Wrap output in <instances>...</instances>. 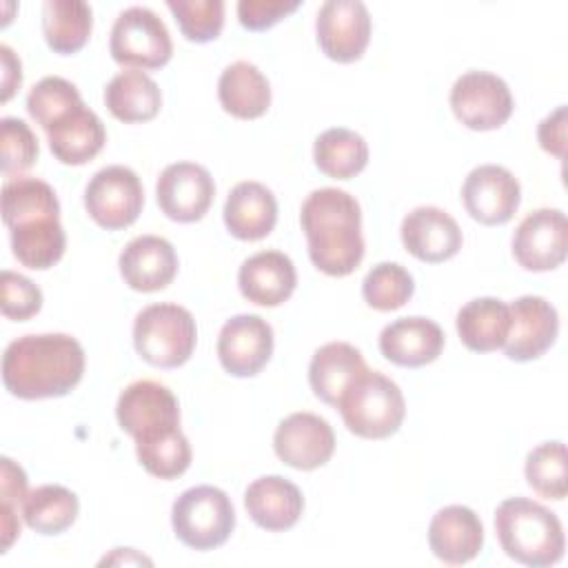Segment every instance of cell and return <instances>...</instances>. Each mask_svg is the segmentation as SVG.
Returning a JSON list of instances; mask_svg holds the SVG:
<instances>
[{"label":"cell","mask_w":568,"mask_h":568,"mask_svg":"<svg viewBox=\"0 0 568 568\" xmlns=\"http://www.w3.org/2000/svg\"><path fill=\"white\" fill-rule=\"evenodd\" d=\"M0 140H2V175L11 180L20 178L22 171L31 169L38 160L40 146L31 126L20 118L0 120Z\"/></svg>","instance_id":"obj_40"},{"label":"cell","mask_w":568,"mask_h":568,"mask_svg":"<svg viewBox=\"0 0 568 568\" xmlns=\"http://www.w3.org/2000/svg\"><path fill=\"white\" fill-rule=\"evenodd\" d=\"M138 462L160 479H175L191 466V444L180 426L133 439Z\"/></svg>","instance_id":"obj_35"},{"label":"cell","mask_w":568,"mask_h":568,"mask_svg":"<svg viewBox=\"0 0 568 568\" xmlns=\"http://www.w3.org/2000/svg\"><path fill=\"white\" fill-rule=\"evenodd\" d=\"M501 550L530 568H546L564 557L566 539L559 517L528 497H508L495 510Z\"/></svg>","instance_id":"obj_3"},{"label":"cell","mask_w":568,"mask_h":568,"mask_svg":"<svg viewBox=\"0 0 568 568\" xmlns=\"http://www.w3.org/2000/svg\"><path fill=\"white\" fill-rule=\"evenodd\" d=\"M459 339L468 351L490 353L504 348L510 331V308L499 297H475L457 311Z\"/></svg>","instance_id":"obj_28"},{"label":"cell","mask_w":568,"mask_h":568,"mask_svg":"<svg viewBox=\"0 0 568 568\" xmlns=\"http://www.w3.org/2000/svg\"><path fill=\"white\" fill-rule=\"evenodd\" d=\"M11 251L16 260L33 271H47L67 248V235L60 224V217H40L27 224L9 229Z\"/></svg>","instance_id":"obj_30"},{"label":"cell","mask_w":568,"mask_h":568,"mask_svg":"<svg viewBox=\"0 0 568 568\" xmlns=\"http://www.w3.org/2000/svg\"><path fill=\"white\" fill-rule=\"evenodd\" d=\"M40 217H60V202L51 184L38 178H11L2 186V220L7 229Z\"/></svg>","instance_id":"obj_34"},{"label":"cell","mask_w":568,"mask_h":568,"mask_svg":"<svg viewBox=\"0 0 568 568\" xmlns=\"http://www.w3.org/2000/svg\"><path fill=\"white\" fill-rule=\"evenodd\" d=\"M366 368L359 348L348 342H328L311 357L308 384L315 397L328 406H337L346 386Z\"/></svg>","instance_id":"obj_26"},{"label":"cell","mask_w":568,"mask_h":568,"mask_svg":"<svg viewBox=\"0 0 568 568\" xmlns=\"http://www.w3.org/2000/svg\"><path fill=\"white\" fill-rule=\"evenodd\" d=\"M273 355L271 324L251 313L233 315L217 335V359L233 377L257 375Z\"/></svg>","instance_id":"obj_12"},{"label":"cell","mask_w":568,"mask_h":568,"mask_svg":"<svg viewBox=\"0 0 568 568\" xmlns=\"http://www.w3.org/2000/svg\"><path fill=\"white\" fill-rule=\"evenodd\" d=\"M80 104L84 102L78 87L60 75L42 78L38 84L31 87L27 95V111L44 131Z\"/></svg>","instance_id":"obj_37"},{"label":"cell","mask_w":568,"mask_h":568,"mask_svg":"<svg viewBox=\"0 0 568 568\" xmlns=\"http://www.w3.org/2000/svg\"><path fill=\"white\" fill-rule=\"evenodd\" d=\"M175 537L193 550H213L222 546L235 528L231 497L217 486H193L184 490L171 508Z\"/></svg>","instance_id":"obj_6"},{"label":"cell","mask_w":568,"mask_h":568,"mask_svg":"<svg viewBox=\"0 0 568 568\" xmlns=\"http://www.w3.org/2000/svg\"><path fill=\"white\" fill-rule=\"evenodd\" d=\"M122 280L140 293L166 288L178 273V255L169 240L160 235L133 237L118 260Z\"/></svg>","instance_id":"obj_19"},{"label":"cell","mask_w":568,"mask_h":568,"mask_svg":"<svg viewBox=\"0 0 568 568\" xmlns=\"http://www.w3.org/2000/svg\"><path fill=\"white\" fill-rule=\"evenodd\" d=\"M428 546L433 555L450 566L475 559L484 546V526L468 506H446L437 510L428 526Z\"/></svg>","instance_id":"obj_20"},{"label":"cell","mask_w":568,"mask_h":568,"mask_svg":"<svg viewBox=\"0 0 568 568\" xmlns=\"http://www.w3.org/2000/svg\"><path fill=\"white\" fill-rule=\"evenodd\" d=\"M166 7L173 13L182 36L191 42H211L222 33V0H169Z\"/></svg>","instance_id":"obj_39"},{"label":"cell","mask_w":568,"mask_h":568,"mask_svg":"<svg viewBox=\"0 0 568 568\" xmlns=\"http://www.w3.org/2000/svg\"><path fill=\"white\" fill-rule=\"evenodd\" d=\"M224 224L237 240H262L277 222V200L273 191L260 182H237L224 202Z\"/></svg>","instance_id":"obj_24"},{"label":"cell","mask_w":568,"mask_h":568,"mask_svg":"<svg viewBox=\"0 0 568 568\" xmlns=\"http://www.w3.org/2000/svg\"><path fill=\"white\" fill-rule=\"evenodd\" d=\"M311 262L326 275L344 277L364 257L362 209L348 191L324 186L308 193L300 211Z\"/></svg>","instance_id":"obj_2"},{"label":"cell","mask_w":568,"mask_h":568,"mask_svg":"<svg viewBox=\"0 0 568 568\" xmlns=\"http://www.w3.org/2000/svg\"><path fill=\"white\" fill-rule=\"evenodd\" d=\"M273 448L286 466L297 470H315L333 457L335 433L324 417L302 410L284 417L277 424Z\"/></svg>","instance_id":"obj_16"},{"label":"cell","mask_w":568,"mask_h":568,"mask_svg":"<svg viewBox=\"0 0 568 568\" xmlns=\"http://www.w3.org/2000/svg\"><path fill=\"white\" fill-rule=\"evenodd\" d=\"M111 58L131 69H160L173 55V42L162 18L146 7H129L118 13L111 38Z\"/></svg>","instance_id":"obj_7"},{"label":"cell","mask_w":568,"mask_h":568,"mask_svg":"<svg viewBox=\"0 0 568 568\" xmlns=\"http://www.w3.org/2000/svg\"><path fill=\"white\" fill-rule=\"evenodd\" d=\"M155 197L162 213L173 222H197L211 209L215 184L211 173L195 162L169 164L155 184Z\"/></svg>","instance_id":"obj_14"},{"label":"cell","mask_w":568,"mask_h":568,"mask_svg":"<svg viewBox=\"0 0 568 568\" xmlns=\"http://www.w3.org/2000/svg\"><path fill=\"white\" fill-rule=\"evenodd\" d=\"M244 508L260 528L282 532L293 528L302 517L304 497L302 490L282 475H264L248 484Z\"/></svg>","instance_id":"obj_23"},{"label":"cell","mask_w":568,"mask_h":568,"mask_svg":"<svg viewBox=\"0 0 568 568\" xmlns=\"http://www.w3.org/2000/svg\"><path fill=\"white\" fill-rule=\"evenodd\" d=\"M84 373V348L67 333L22 335L2 355L4 388L20 399L62 397Z\"/></svg>","instance_id":"obj_1"},{"label":"cell","mask_w":568,"mask_h":568,"mask_svg":"<svg viewBox=\"0 0 568 568\" xmlns=\"http://www.w3.org/2000/svg\"><path fill=\"white\" fill-rule=\"evenodd\" d=\"M510 331L504 351L515 362H530L541 357L557 339L559 315L557 308L539 295H521L508 304Z\"/></svg>","instance_id":"obj_17"},{"label":"cell","mask_w":568,"mask_h":568,"mask_svg":"<svg viewBox=\"0 0 568 568\" xmlns=\"http://www.w3.org/2000/svg\"><path fill=\"white\" fill-rule=\"evenodd\" d=\"M93 29L91 7L82 0H47L42 4V33L47 44L62 55L80 51Z\"/></svg>","instance_id":"obj_31"},{"label":"cell","mask_w":568,"mask_h":568,"mask_svg":"<svg viewBox=\"0 0 568 568\" xmlns=\"http://www.w3.org/2000/svg\"><path fill=\"white\" fill-rule=\"evenodd\" d=\"M537 142L546 153L559 160L566 158V104H559L539 122Z\"/></svg>","instance_id":"obj_44"},{"label":"cell","mask_w":568,"mask_h":568,"mask_svg":"<svg viewBox=\"0 0 568 568\" xmlns=\"http://www.w3.org/2000/svg\"><path fill=\"white\" fill-rule=\"evenodd\" d=\"M462 200L468 215L486 226L506 224L521 202L517 178L499 164L475 166L462 186Z\"/></svg>","instance_id":"obj_15"},{"label":"cell","mask_w":568,"mask_h":568,"mask_svg":"<svg viewBox=\"0 0 568 568\" xmlns=\"http://www.w3.org/2000/svg\"><path fill=\"white\" fill-rule=\"evenodd\" d=\"M526 481L544 499L561 501L568 493V468L564 442H544L526 457Z\"/></svg>","instance_id":"obj_36"},{"label":"cell","mask_w":568,"mask_h":568,"mask_svg":"<svg viewBox=\"0 0 568 568\" xmlns=\"http://www.w3.org/2000/svg\"><path fill=\"white\" fill-rule=\"evenodd\" d=\"M2 315L16 322L33 317L42 308V291L16 271H2Z\"/></svg>","instance_id":"obj_42"},{"label":"cell","mask_w":568,"mask_h":568,"mask_svg":"<svg viewBox=\"0 0 568 568\" xmlns=\"http://www.w3.org/2000/svg\"><path fill=\"white\" fill-rule=\"evenodd\" d=\"M402 244L419 262L439 264L457 255L464 235L455 217L439 206H417L402 220Z\"/></svg>","instance_id":"obj_18"},{"label":"cell","mask_w":568,"mask_h":568,"mask_svg":"<svg viewBox=\"0 0 568 568\" xmlns=\"http://www.w3.org/2000/svg\"><path fill=\"white\" fill-rule=\"evenodd\" d=\"M297 284V273L282 251H260L246 257L237 273L240 293L257 306L284 304Z\"/></svg>","instance_id":"obj_22"},{"label":"cell","mask_w":568,"mask_h":568,"mask_svg":"<svg viewBox=\"0 0 568 568\" xmlns=\"http://www.w3.org/2000/svg\"><path fill=\"white\" fill-rule=\"evenodd\" d=\"M217 98L226 113L240 120H255L271 106V84L248 60L229 64L217 80Z\"/></svg>","instance_id":"obj_27"},{"label":"cell","mask_w":568,"mask_h":568,"mask_svg":"<svg viewBox=\"0 0 568 568\" xmlns=\"http://www.w3.org/2000/svg\"><path fill=\"white\" fill-rule=\"evenodd\" d=\"M104 104L120 122H149L160 113L162 91L151 75L140 69H129L109 80Z\"/></svg>","instance_id":"obj_29"},{"label":"cell","mask_w":568,"mask_h":568,"mask_svg":"<svg viewBox=\"0 0 568 568\" xmlns=\"http://www.w3.org/2000/svg\"><path fill=\"white\" fill-rule=\"evenodd\" d=\"M315 166L335 180H348L364 171L368 162L366 140L344 126L322 131L313 144Z\"/></svg>","instance_id":"obj_33"},{"label":"cell","mask_w":568,"mask_h":568,"mask_svg":"<svg viewBox=\"0 0 568 568\" xmlns=\"http://www.w3.org/2000/svg\"><path fill=\"white\" fill-rule=\"evenodd\" d=\"M80 510L78 495L60 484H44L27 493L22 501L24 524L40 535H60L75 521Z\"/></svg>","instance_id":"obj_32"},{"label":"cell","mask_w":568,"mask_h":568,"mask_svg":"<svg viewBox=\"0 0 568 568\" xmlns=\"http://www.w3.org/2000/svg\"><path fill=\"white\" fill-rule=\"evenodd\" d=\"M44 133L55 160L71 166H80L93 160L106 142L102 120L87 104H80L71 113H67Z\"/></svg>","instance_id":"obj_25"},{"label":"cell","mask_w":568,"mask_h":568,"mask_svg":"<svg viewBox=\"0 0 568 568\" xmlns=\"http://www.w3.org/2000/svg\"><path fill=\"white\" fill-rule=\"evenodd\" d=\"M568 222L559 209L528 213L513 235V255L526 271H552L566 260Z\"/></svg>","instance_id":"obj_13"},{"label":"cell","mask_w":568,"mask_h":568,"mask_svg":"<svg viewBox=\"0 0 568 568\" xmlns=\"http://www.w3.org/2000/svg\"><path fill=\"white\" fill-rule=\"evenodd\" d=\"M444 348V331L428 317H399L386 324L379 333L382 355L406 368H417L435 362Z\"/></svg>","instance_id":"obj_21"},{"label":"cell","mask_w":568,"mask_h":568,"mask_svg":"<svg viewBox=\"0 0 568 568\" xmlns=\"http://www.w3.org/2000/svg\"><path fill=\"white\" fill-rule=\"evenodd\" d=\"M102 564H146V566H151V559H146L144 555H138L133 548H115L113 555L102 559Z\"/></svg>","instance_id":"obj_46"},{"label":"cell","mask_w":568,"mask_h":568,"mask_svg":"<svg viewBox=\"0 0 568 568\" xmlns=\"http://www.w3.org/2000/svg\"><path fill=\"white\" fill-rule=\"evenodd\" d=\"M413 275L397 262L375 264L362 282V295L375 311L402 308L413 297Z\"/></svg>","instance_id":"obj_38"},{"label":"cell","mask_w":568,"mask_h":568,"mask_svg":"<svg viewBox=\"0 0 568 568\" xmlns=\"http://www.w3.org/2000/svg\"><path fill=\"white\" fill-rule=\"evenodd\" d=\"M197 326L193 315L171 302L144 306L133 322V346L138 355L158 368H178L195 351Z\"/></svg>","instance_id":"obj_5"},{"label":"cell","mask_w":568,"mask_h":568,"mask_svg":"<svg viewBox=\"0 0 568 568\" xmlns=\"http://www.w3.org/2000/svg\"><path fill=\"white\" fill-rule=\"evenodd\" d=\"M2 473H0V497H2V552L9 550L13 539L20 535V519L18 510H22V501L29 493L24 470L9 457H2Z\"/></svg>","instance_id":"obj_41"},{"label":"cell","mask_w":568,"mask_h":568,"mask_svg":"<svg viewBox=\"0 0 568 568\" xmlns=\"http://www.w3.org/2000/svg\"><path fill=\"white\" fill-rule=\"evenodd\" d=\"M115 417L124 433L140 439L180 426V404L169 386L138 379L120 393Z\"/></svg>","instance_id":"obj_11"},{"label":"cell","mask_w":568,"mask_h":568,"mask_svg":"<svg viewBox=\"0 0 568 568\" xmlns=\"http://www.w3.org/2000/svg\"><path fill=\"white\" fill-rule=\"evenodd\" d=\"M0 58H2V102H7L16 93V89H20L22 84V67L16 53L7 44H0Z\"/></svg>","instance_id":"obj_45"},{"label":"cell","mask_w":568,"mask_h":568,"mask_svg":"<svg viewBox=\"0 0 568 568\" xmlns=\"http://www.w3.org/2000/svg\"><path fill=\"white\" fill-rule=\"evenodd\" d=\"M300 7L297 0H242L237 2V18L240 24L248 31H264L271 29L275 22L286 18Z\"/></svg>","instance_id":"obj_43"},{"label":"cell","mask_w":568,"mask_h":568,"mask_svg":"<svg viewBox=\"0 0 568 568\" xmlns=\"http://www.w3.org/2000/svg\"><path fill=\"white\" fill-rule=\"evenodd\" d=\"M455 118L473 131H493L506 124L515 100L508 84L488 71H466L450 89Z\"/></svg>","instance_id":"obj_9"},{"label":"cell","mask_w":568,"mask_h":568,"mask_svg":"<svg viewBox=\"0 0 568 568\" xmlns=\"http://www.w3.org/2000/svg\"><path fill=\"white\" fill-rule=\"evenodd\" d=\"M142 182L135 171L122 164L100 169L84 189V209L89 217L106 231L131 226L142 213Z\"/></svg>","instance_id":"obj_8"},{"label":"cell","mask_w":568,"mask_h":568,"mask_svg":"<svg viewBox=\"0 0 568 568\" xmlns=\"http://www.w3.org/2000/svg\"><path fill=\"white\" fill-rule=\"evenodd\" d=\"M317 44L335 62H355L371 40V13L359 0H326L315 18Z\"/></svg>","instance_id":"obj_10"},{"label":"cell","mask_w":568,"mask_h":568,"mask_svg":"<svg viewBox=\"0 0 568 568\" xmlns=\"http://www.w3.org/2000/svg\"><path fill=\"white\" fill-rule=\"evenodd\" d=\"M346 428L364 439H386L395 435L406 415L399 386L379 371H362L342 393L335 406Z\"/></svg>","instance_id":"obj_4"}]
</instances>
